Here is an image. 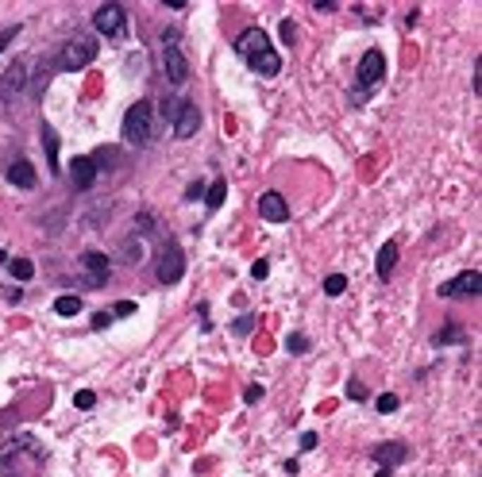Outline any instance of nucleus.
<instances>
[{"mask_svg":"<svg viewBox=\"0 0 482 477\" xmlns=\"http://www.w3.org/2000/svg\"><path fill=\"white\" fill-rule=\"evenodd\" d=\"M97 54H101V46H97V39H70L66 46L58 51V58H54V70H85L89 62H97Z\"/></svg>","mask_w":482,"mask_h":477,"instance_id":"4","label":"nucleus"},{"mask_svg":"<svg viewBox=\"0 0 482 477\" xmlns=\"http://www.w3.org/2000/svg\"><path fill=\"white\" fill-rule=\"evenodd\" d=\"M455 339H463V331H459L455 324H452V327H444V331L436 335V343H455Z\"/></svg>","mask_w":482,"mask_h":477,"instance_id":"27","label":"nucleus"},{"mask_svg":"<svg viewBox=\"0 0 482 477\" xmlns=\"http://www.w3.org/2000/svg\"><path fill=\"white\" fill-rule=\"evenodd\" d=\"M78 269H81L85 289H101V285L109 281V274H112V262H109V254H101V250H85L78 258Z\"/></svg>","mask_w":482,"mask_h":477,"instance_id":"8","label":"nucleus"},{"mask_svg":"<svg viewBox=\"0 0 482 477\" xmlns=\"http://www.w3.org/2000/svg\"><path fill=\"white\" fill-rule=\"evenodd\" d=\"M482 93V58H475V96Z\"/></svg>","mask_w":482,"mask_h":477,"instance_id":"37","label":"nucleus"},{"mask_svg":"<svg viewBox=\"0 0 482 477\" xmlns=\"http://www.w3.org/2000/svg\"><path fill=\"white\" fill-rule=\"evenodd\" d=\"M54 312H58V316H78V312H81V297H78V293L58 297V300H54Z\"/></svg>","mask_w":482,"mask_h":477,"instance_id":"19","label":"nucleus"},{"mask_svg":"<svg viewBox=\"0 0 482 477\" xmlns=\"http://www.w3.org/2000/svg\"><path fill=\"white\" fill-rule=\"evenodd\" d=\"M285 347H290V355H305V350H309V339H305L301 331H293L290 339H285Z\"/></svg>","mask_w":482,"mask_h":477,"instance_id":"25","label":"nucleus"},{"mask_svg":"<svg viewBox=\"0 0 482 477\" xmlns=\"http://www.w3.org/2000/svg\"><path fill=\"white\" fill-rule=\"evenodd\" d=\"M154 277H159V285H178L185 277V254L178 243H162L159 262H154Z\"/></svg>","mask_w":482,"mask_h":477,"instance_id":"6","label":"nucleus"},{"mask_svg":"<svg viewBox=\"0 0 482 477\" xmlns=\"http://www.w3.org/2000/svg\"><path fill=\"white\" fill-rule=\"evenodd\" d=\"M374 477H394V470H378V473H374Z\"/></svg>","mask_w":482,"mask_h":477,"instance_id":"40","label":"nucleus"},{"mask_svg":"<svg viewBox=\"0 0 482 477\" xmlns=\"http://www.w3.org/2000/svg\"><path fill=\"white\" fill-rule=\"evenodd\" d=\"M170 123H174V135L178 139H193L201 127V112L193 101H174V112H170Z\"/></svg>","mask_w":482,"mask_h":477,"instance_id":"10","label":"nucleus"},{"mask_svg":"<svg viewBox=\"0 0 482 477\" xmlns=\"http://www.w3.org/2000/svg\"><path fill=\"white\" fill-rule=\"evenodd\" d=\"M205 196V181H193L190 189H185V201H201Z\"/></svg>","mask_w":482,"mask_h":477,"instance_id":"29","label":"nucleus"},{"mask_svg":"<svg viewBox=\"0 0 482 477\" xmlns=\"http://www.w3.org/2000/svg\"><path fill=\"white\" fill-rule=\"evenodd\" d=\"M112 324V312H97L93 316V331H101V327H109Z\"/></svg>","mask_w":482,"mask_h":477,"instance_id":"34","label":"nucleus"},{"mask_svg":"<svg viewBox=\"0 0 482 477\" xmlns=\"http://www.w3.org/2000/svg\"><path fill=\"white\" fill-rule=\"evenodd\" d=\"M397 405H402V400H397V393H382L378 400H374V408H378L382 416H390V412H397Z\"/></svg>","mask_w":482,"mask_h":477,"instance_id":"23","label":"nucleus"},{"mask_svg":"<svg viewBox=\"0 0 482 477\" xmlns=\"http://www.w3.org/2000/svg\"><path fill=\"white\" fill-rule=\"evenodd\" d=\"M162 8H174V12H185V8H190V4H185V0H166V4H162Z\"/></svg>","mask_w":482,"mask_h":477,"instance_id":"39","label":"nucleus"},{"mask_svg":"<svg viewBox=\"0 0 482 477\" xmlns=\"http://www.w3.org/2000/svg\"><path fill=\"white\" fill-rule=\"evenodd\" d=\"M27 58H16L12 65L4 70V77H0V104H12L16 96L27 89Z\"/></svg>","mask_w":482,"mask_h":477,"instance_id":"9","label":"nucleus"},{"mask_svg":"<svg viewBox=\"0 0 482 477\" xmlns=\"http://www.w3.org/2000/svg\"><path fill=\"white\" fill-rule=\"evenodd\" d=\"M73 405H78L81 412H89V408L97 405V393H93V389H81V393H73Z\"/></svg>","mask_w":482,"mask_h":477,"instance_id":"24","label":"nucleus"},{"mask_svg":"<svg viewBox=\"0 0 482 477\" xmlns=\"http://www.w3.org/2000/svg\"><path fill=\"white\" fill-rule=\"evenodd\" d=\"M120 250H124L128 262H143V258H147V254H143V250H147V246H143V235H128Z\"/></svg>","mask_w":482,"mask_h":477,"instance_id":"18","label":"nucleus"},{"mask_svg":"<svg viewBox=\"0 0 482 477\" xmlns=\"http://www.w3.org/2000/svg\"><path fill=\"white\" fill-rule=\"evenodd\" d=\"M12 277H16V281H31V277H35L31 258H12Z\"/></svg>","mask_w":482,"mask_h":477,"instance_id":"20","label":"nucleus"},{"mask_svg":"<svg viewBox=\"0 0 482 477\" xmlns=\"http://www.w3.org/2000/svg\"><path fill=\"white\" fill-rule=\"evenodd\" d=\"M382 77H386V54H382L378 46H371V51L359 58V70H355V85H359L355 104H363V93H366V89H374Z\"/></svg>","mask_w":482,"mask_h":477,"instance_id":"5","label":"nucleus"},{"mask_svg":"<svg viewBox=\"0 0 482 477\" xmlns=\"http://www.w3.org/2000/svg\"><path fill=\"white\" fill-rule=\"evenodd\" d=\"M344 289H347L344 274H328V277H324V293H328V297H344Z\"/></svg>","mask_w":482,"mask_h":477,"instance_id":"21","label":"nucleus"},{"mask_svg":"<svg viewBox=\"0 0 482 477\" xmlns=\"http://www.w3.org/2000/svg\"><path fill=\"white\" fill-rule=\"evenodd\" d=\"M162 70H166L170 85H185L190 81V58L182 51V35L178 31H162Z\"/></svg>","mask_w":482,"mask_h":477,"instance_id":"3","label":"nucleus"},{"mask_svg":"<svg viewBox=\"0 0 482 477\" xmlns=\"http://www.w3.org/2000/svg\"><path fill=\"white\" fill-rule=\"evenodd\" d=\"M224 193H228V185H224V181H212V189L205 193V204H209L212 212H216L220 204H224Z\"/></svg>","mask_w":482,"mask_h":477,"instance_id":"22","label":"nucleus"},{"mask_svg":"<svg viewBox=\"0 0 482 477\" xmlns=\"http://www.w3.org/2000/svg\"><path fill=\"white\" fill-rule=\"evenodd\" d=\"M259 216L266 220V224H285L290 220V204H285L282 193H263L259 196Z\"/></svg>","mask_w":482,"mask_h":477,"instance_id":"12","label":"nucleus"},{"mask_svg":"<svg viewBox=\"0 0 482 477\" xmlns=\"http://www.w3.org/2000/svg\"><path fill=\"white\" fill-rule=\"evenodd\" d=\"M347 397L351 400H366V385L363 381H347Z\"/></svg>","mask_w":482,"mask_h":477,"instance_id":"28","label":"nucleus"},{"mask_svg":"<svg viewBox=\"0 0 482 477\" xmlns=\"http://www.w3.org/2000/svg\"><path fill=\"white\" fill-rule=\"evenodd\" d=\"M316 447V435H301V450H313Z\"/></svg>","mask_w":482,"mask_h":477,"instance_id":"38","label":"nucleus"},{"mask_svg":"<svg viewBox=\"0 0 482 477\" xmlns=\"http://www.w3.org/2000/svg\"><path fill=\"white\" fill-rule=\"evenodd\" d=\"M394 262H397V243H394V238H390V243H382L378 258H374V269H378V277H390V269H394Z\"/></svg>","mask_w":482,"mask_h":477,"instance_id":"16","label":"nucleus"},{"mask_svg":"<svg viewBox=\"0 0 482 477\" xmlns=\"http://www.w3.org/2000/svg\"><path fill=\"white\" fill-rule=\"evenodd\" d=\"M8 181H12L16 189H35V166H31L27 158H16L12 166H8Z\"/></svg>","mask_w":482,"mask_h":477,"instance_id":"15","label":"nucleus"},{"mask_svg":"<svg viewBox=\"0 0 482 477\" xmlns=\"http://www.w3.org/2000/svg\"><path fill=\"white\" fill-rule=\"evenodd\" d=\"M266 274H271V262H255V266H251V277H255V281H263Z\"/></svg>","mask_w":482,"mask_h":477,"instance_id":"32","label":"nucleus"},{"mask_svg":"<svg viewBox=\"0 0 482 477\" xmlns=\"http://www.w3.org/2000/svg\"><path fill=\"white\" fill-rule=\"evenodd\" d=\"M371 458L378 462V470H394V466H402L409 458V447L405 443H382V447L371 450Z\"/></svg>","mask_w":482,"mask_h":477,"instance_id":"13","label":"nucleus"},{"mask_svg":"<svg viewBox=\"0 0 482 477\" xmlns=\"http://www.w3.org/2000/svg\"><path fill=\"white\" fill-rule=\"evenodd\" d=\"M243 400H247V405H255V400H263V385H247V393H243Z\"/></svg>","mask_w":482,"mask_h":477,"instance_id":"33","label":"nucleus"},{"mask_svg":"<svg viewBox=\"0 0 482 477\" xmlns=\"http://www.w3.org/2000/svg\"><path fill=\"white\" fill-rule=\"evenodd\" d=\"M124 143L128 146H147L154 139V108L151 101H135L132 108L124 112Z\"/></svg>","mask_w":482,"mask_h":477,"instance_id":"2","label":"nucleus"},{"mask_svg":"<svg viewBox=\"0 0 482 477\" xmlns=\"http://www.w3.org/2000/svg\"><path fill=\"white\" fill-rule=\"evenodd\" d=\"M482 293V274L478 269H463L459 277H452V281H444L440 285V297H478Z\"/></svg>","mask_w":482,"mask_h":477,"instance_id":"11","label":"nucleus"},{"mask_svg":"<svg viewBox=\"0 0 482 477\" xmlns=\"http://www.w3.org/2000/svg\"><path fill=\"white\" fill-rule=\"evenodd\" d=\"M293 35H297V23H293V20H282V39H285V43H293Z\"/></svg>","mask_w":482,"mask_h":477,"instance_id":"35","label":"nucleus"},{"mask_svg":"<svg viewBox=\"0 0 482 477\" xmlns=\"http://www.w3.org/2000/svg\"><path fill=\"white\" fill-rule=\"evenodd\" d=\"M132 312H135V300H120L116 308H112V319H116V316H132Z\"/></svg>","mask_w":482,"mask_h":477,"instance_id":"31","label":"nucleus"},{"mask_svg":"<svg viewBox=\"0 0 482 477\" xmlns=\"http://www.w3.org/2000/svg\"><path fill=\"white\" fill-rule=\"evenodd\" d=\"M232 331H235V335H251V331H255V316H240V319L232 324Z\"/></svg>","mask_w":482,"mask_h":477,"instance_id":"26","label":"nucleus"},{"mask_svg":"<svg viewBox=\"0 0 482 477\" xmlns=\"http://www.w3.org/2000/svg\"><path fill=\"white\" fill-rule=\"evenodd\" d=\"M43 146H47V162H51V174H58V135H54L51 127L43 123Z\"/></svg>","mask_w":482,"mask_h":477,"instance_id":"17","label":"nucleus"},{"mask_svg":"<svg viewBox=\"0 0 482 477\" xmlns=\"http://www.w3.org/2000/svg\"><path fill=\"white\" fill-rule=\"evenodd\" d=\"M235 54H240L259 77H278V73H282V58H278V51L271 46V39H266L263 27H247V31H243V35L235 39Z\"/></svg>","mask_w":482,"mask_h":477,"instance_id":"1","label":"nucleus"},{"mask_svg":"<svg viewBox=\"0 0 482 477\" xmlns=\"http://www.w3.org/2000/svg\"><path fill=\"white\" fill-rule=\"evenodd\" d=\"M313 8H316V12H336V8H340V4H336V0H316V4H313Z\"/></svg>","mask_w":482,"mask_h":477,"instance_id":"36","label":"nucleus"},{"mask_svg":"<svg viewBox=\"0 0 482 477\" xmlns=\"http://www.w3.org/2000/svg\"><path fill=\"white\" fill-rule=\"evenodd\" d=\"M93 27L109 39H128V8L124 4H101L93 12Z\"/></svg>","mask_w":482,"mask_h":477,"instance_id":"7","label":"nucleus"},{"mask_svg":"<svg viewBox=\"0 0 482 477\" xmlns=\"http://www.w3.org/2000/svg\"><path fill=\"white\" fill-rule=\"evenodd\" d=\"M70 181H73V189H81V193L97 185V166H93L89 154H78V158L70 162Z\"/></svg>","mask_w":482,"mask_h":477,"instance_id":"14","label":"nucleus"},{"mask_svg":"<svg viewBox=\"0 0 482 477\" xmlns=\"http://www.w3.org/2000/svg\"><path fill=\"white\" fill-rule=\"evenodd\" d=\"M16 35H20V27H4V31H0V54L8 51V43H12Z\"/></svg>","mask_w":482,"mask_h":477,"instance_id":"30","label":"nucleus"}]
</instances>
